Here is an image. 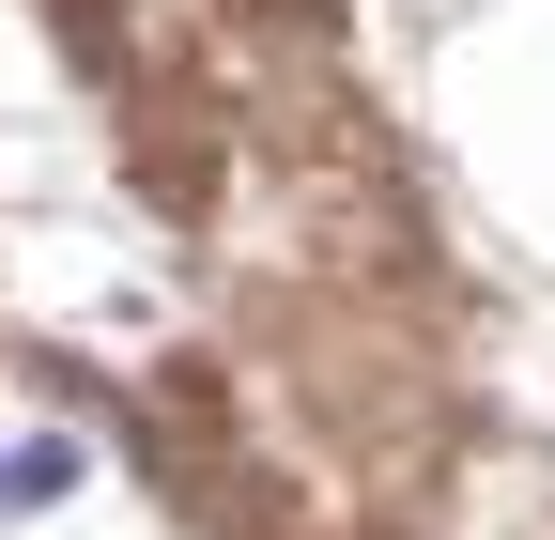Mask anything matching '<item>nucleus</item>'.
<instances>
[{"instance_id": "1", "label": "nucleus", "mask_w": 555, "mask_h": 540, "mask_svg": "<svg viewBox=\"0 0 555 540\" xmlns=\"http://www.w3.org/2000/svg\"><path fill=\"white\" fill-rule=\"evenodd\" d=\"M47 494H78V448L62 433L47 448H0V510H47Z\"/></svg>"}]
</instances>
